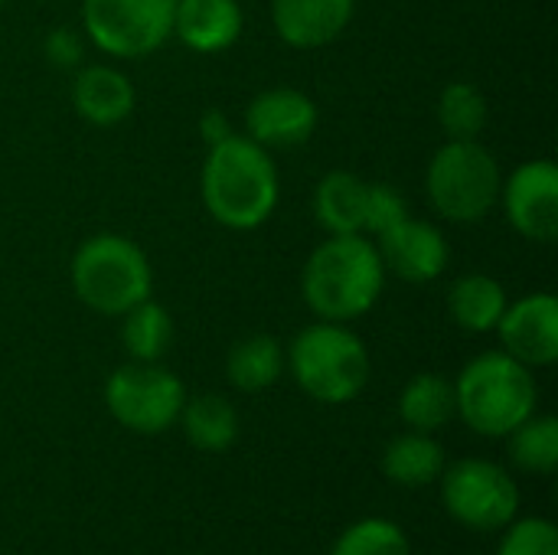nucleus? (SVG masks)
Returning a JSON list of instances; mask_svg holds the SVG:
<instances>
[{"instance_id": "1", "label": "nucleus", "mask_w": 558, "mask_h": 555, "mask_svg": "<svg viewBox=\"0 0 558 555\" xmlns=\"http://www.w3.org/2000/svg\"><path fill=\"white\" fill-rule=\"evenodd\" d=\"M199 196L213 222L229 232L262 229L281 200V177L271 154L245 134H229L206 150Z\"/></svg>"}, {"instance_id": "2", "label": "nucleus", "mask_w": 558, "mask_h": 555, "mask_svg": "<svg viewBox=\"0 0 558 555\" xmlns=\"http://www.w3.org/2000/svg\"><path fill=\"white\" fill-rule=\"evenodd\" d=\"M386 291V265L369 236H327L301 268V298L317 321L353 324Z\"/></svg>"}, {"instance_id": "3", "label": "nucleus", "mask_w": 558, "mask_h": 555, "mask_svg": "<svg viewBox=\"0 0 558 555\" xmlns=\"http://www.w3.org/2000/svg\"><path fill=\"white\" fill-rule=\"evenodd\" d=\"M284 373H291L298 389L314 402L347 406L366 389L373 360L363 337L350 324L314 321L288 343Z\"/></svg>"}, {"instance_id": "4", "label": "nucleus", "mask_w": 558, "mask_h": 555, "mask_svg": "<svg viewBox=\"0 0 558 555\" xmlns=\"http://www.w3.org/2000/svg\"><path fill=\"white\" fill-rule=\"evenodd\" d=\"M536 406L539 386L533 370L504 350L474 357L454 379L458 419L484 438H507L517 425L536 415Z\"/></svg>"}, {"instance_id": "5", "label": "nucleus", "mask_w": 558, "mask_h": 555, "mask_svg": "<svg viewBox=\"0 0 558 555\" xmlns=\"http://www.w3.org/2000/svg\"><path fill=\"white\" fill-rule=\"evenodd\" d=\"M69 281L75 298L98 317H121L154 294L147 252L121 232H95L78 242Z\"/></svg>"}, {"instance_id": "6", "label": "nucleus", "mask_w": 558, "mask_h": 555, "mask_svg": "<svg viewBox=\"0 0 558 555\" xmlns=\"http://www.w3.org/2000/svg\"><path fill=\"white\" fill-rule=\"evenodd\" d=\"M504 170L481 141H445L425 170V196L432 209L458 226L487 219L500 203Z\"/></svg>"}, {"instance_id": "7", "label": "nucleus", "mask_w": 558, "mask_h": 555, "mask_svg": "<svg viewBox=\"0 0 558 555\" xmlns=\"http://www.w3.org/2000/svg\"><path fill=\"white\" fill-rule=\"evenodd\" d=\"M177 0H82V36L111 59H147L173 36Z\"/></svg>"}, {"instance_id": "8", "label": "nucleus", "mask_w": 558, "mask_h": 555, "mask_svg": "<svg viewBox=\"0 0 558 555\" xmlns=\"http://www.w3.org/2000/svg\"><path fill=\"white\" fill-rule=\"evenodd\" d=\"M186 402L183 379L163 363H124L105 379L108 415L134 435H160L177 425Z\"/></svg>"}, {"instance_id": "9", "label": "nucleus", "mask_w": 558, "mask_h": 555, "mask_svg": "<svg viewBox=\"0 0 558 555\" xmlns=\"http://www.w3.org/2000/svg\"><path fill=\"white\" fill-rule=\"evenodd\" d=\"M441 504L448 517L477 533H497L520 514L513 474L487 458H461L441 471Z\"/></svg>"}, {"instance_id": "10", "label": "nucleus", "mask_w": 558, "mask_h": 555, "mask_svg": "<svg viewBox=\"0 0 558 555\" xmlns=\"http://www.w3.org/2000/svg\"><path fill=\"white\" fill-rule=\"evenodd\" d=\"M507 222L530 242L549 245L558 236V167L553 160H526L504 177L500 203Z\"/></svg>"}, {"instance_id": "11", "label": "nucleus", "mask_w": 558, "mask_h": 555, "mask_svg": "<svg viewBox=\"0 0 558 555\" xmlns=\"http://www.w3.org/2000/svg\"><path fill=\"white\" fill-rule=\"evenodd\" d=\"M500 350L530 370H549L558 360V301L549 291H533L510 301L497 324Z\"/></svg>"}, {"instance_id": "12", "label": "nucleus", "mask_w": 558, "mask_h": 555, "mask_svg": "<svg viewBox=\"0 0 558 555\" xmlns=\"http://www.w3.org/2000/svg\"><path fill=\"white\" fill-rule=\"evenodd\" d=\"M317 124H320L317 101L291 85L265 88L245 108V137H252L265 150L307 144Z\"/></svg>"}, {"instance_id": "13", "label": "nucleus", "mask_w": 558, "mask_h": 555, "mask_svg": "<svg viewBox=\"0 0 558 555\" xmlns=\"http://www.w3.org/2000/svg\"><path fill=\"white\" fill-rule=\"evenodd\" d=\"M373 242L379 249L386 275H396L409 285H428L441 278L451 265L448 236L428 219L405 216L402 222H396Z\"/></svg>"}, {"instance_id": "14", "label": "nucleus", "mask_w": 558, "mask_h": 555, "mask_svg": "<svg viewBox=\"0 0 558 555\" xmlns=\"http://www.w3.org/2000/svg\"><path fill=\"white\" fill-rule=\"evenodd\" d=\"M356 13V0H271V26L291 49H324L340 39Z\"/></svg>"}, {"instance_id": "15", "label": "nucleus", "mask_w": 558, "mask_h": 555, "mask_svg": "<svg viewBox=\"0 0 558 555\" xmlns=\"http://www.w3.org/2000/svg\"><path fill=\"white\" fill-rule=\"evenodd\" d=\"M137 105L134 82L111 62H88L75 69L72 108L92 128H114L131 118Z\"/></svg>"}, {"instance_id": "16", "label": "nucleus", "mask_w": 558, "mask_h": 555, "mask_svg": "<svg viewBox=\"0 0 558 555\" xmlns=\"http://www.w3.org/2000/svg\"><path fill=\"white\" fill-rule=\"evenodd\" d=\"M245 33V10L239 0H177L173 36L196 56H219Z\"/></svg>"}, {"instance_id": "17", "label": "nucleus", "mask_w": 558, "mask_h": 555, "mask_svg": "<svg viewBox=\"0 0 558 555\" xmlns=\"http://www.w3.org/2000/svg\"><path fill=\"white\" fill-rule=\"evenodd\" d=\"M366 190L369 180L350 170H330L314 186V219L327 236H366Z\"/></svg>"}, {"instance_id": "18", "label": "nucleus", "mask_w": 558, "mask_h": 555, "mask_svg": "<svg viewBox=\"0 0 558 555\" xmlns=\"http://www.w3.org/2000/svg\"><path fill=\"white\" fill-rule=\"evenodd\" d=\"M507 304V288L484 272H468L448 288V314L468 334H494Z\"/></svg>"}, {"instance_id": "19", "label": "nucleus", "mask_w": 558, "mask_h": 555, "mask_svg": "<svg viewBox=\"0 0 558 555\" xmlns=\"http://www.w3.org/2000/svg\"><path fill=\"white\" fill-rule=\"evenodd\" d=\"M177 422H180L186 442L196 451H206V455H222L239 438V412L219 393H203V396H193V399L186 396L183 412H180Z\"/></svg>"}, {"instance_id": "20", "label": "nucleus", "mask_w": 558, "mask_h": 555, "mask_svg": "<svg viewBox=\"0 0 558 555\" xmlns=\"http://www.w3.org/2000/svg\"><path fill=\"white\" fill-rule=\"evenodd\" d=\"M448 458L441 442H435L425 432H405L399 438H392L383 451V474L386 481H392L396 487H428L441 478Z\"/></svg>"}, {"instance_id": "21", "label": "nucleus", "mask_w": 558, "mask_h": 555, "mask_svg": "<svg viewBox=\"0 0 558 555\" xmlns=\"http://www.w3.org/2000/svg\"><path fill=\"white\" fill-rule=\"evenodd\" d=\"M454 415V383L441 373H418L399 393V419L409 432L435 435Z\"/></svg>"}, {"instance_id": "22", "label": "nucleus", "mask_w": 558, "mask_h": 555, "mask_svg": "<svg viewBox=\"0 0 558 555\" xmlns=\"http://www.w3.org/2000/svg\"><path fill=\"white\" fill-rule=\"evenodd\" d=\"M284 376V347L271 334H252L239 340L226 357V379L239 393H265Z\"/></svg>"}, {"instance_id": "23", "label": "nucleus", "mask_w": 558, "mask_h": 555, "mask_svg": "<svg viewBox=\"0 0 558 555\" xmlns=\"http://www.w3.org/2000/svg\"><path fill=\"white\" fill-rule=\"evenodd\" d=\"M121 343L134 363H160L173 347V317L154 298L121 314Z\"/></svg>"}, {"instance_id": "24", "label": "nucleus", "mask_w": 558, "mask_h": 555, "mask_svg": "<svg viewBox=\"0 0 558 555\" xmlns=\"http://www.w3.org/2000/svg\"><path fill=\"white\" fill-rule=\"evenodd\" d=\"M490 108L487 95L474 82H448L438 95V124L448 141H481Z\"/></svg>"}, {"instance_id": "25", "label": "nucleus", "mask_w": 558, "mask_h": 555, "mask_svg": "<svg viewBox=\"0 0 558 555\" xmlns=\"http://www.w3.org/2000/svg\"><path fill=\"white\" fill-rule=\"evenodd\" d=\"M510 461L526 474H556L558 468V422L553 415H530L510 435Z\"/></svg>"}, {"instance_id": "26", "label": "nucleus", "mask_w": 558, "mask_h": 555, "mask_svg": "<svg viewBox=\"0 0 558 555\" xmlns=\"http://www.w3.org/2000/svg\"><path fill=\"white\" fill-rule=\"evenodd\" d=\"M330 555H412L409 536L399 523L369 517L340 533Z\"/></svg>"}, {"instance_id": "27", "label": "nucleus", "mask_w": 558, "mask_h": 555, "mask_svg": "<svg viewBox=\"0 0 558 555\" xmlns=\"http://www.w3.org/2000/svg\"><path fill=\"white\" fill-rule=\"evenodd\" d=\"M504 540L497 555H558V530L553 520L526 517L504 527Z\"/></svg>"}, {"instance_id": "28", "label": "nucleus", "mask_w": 558, "mask_h": 555, "mask_svg": "<svg viewBox=\"0 0 558 555\" xmlns=\"http://www.w3.org/2000/svg\"><path fill=\"white\" fill-rule=\"evenodd\" d=\"M405 216H409V203L392 183H369V190H366V226H363V232L369 239L383 236L386 229H392Z\"/></svg>"}, {"instance_id": "29", "label": "nucleus", "mask_w": 558, "mask_h": 555, "mask_svg": "<svg viewBox=\"0 0 558 555\" xmlns=\"http://www.w3.org/2000/svg\"><path fill=\"white\" fill-rule=\"evenodd\" d=\"M43 56L56 69H78L85 65V36L72 26H56L43 39Z\"/></svg>"}, {"instance_id": "30", "label": "nucleus", "mask_w": 558, "mask_h": 555, "mask_svg": "<svg viewBox=\"0 0 558 555\" xmlns=\"http://www.w3.org/2000/svg\"><path fill=\"white\" fill-rule=\"evenodd\" d=\"M199 134H203L206 147H213V144L226 141L229 134H235V128H232V121H229V114L222 108H206L199 114Z\"/></svg>"}, {"instance_id": "31", "label": "nucleus", "mask_w": 558, "mask_h": 555, "mask_svg": "<svg viewBox=\"0 0 558 555\" xmlns=\"http://www.w3.org/2000/svg\"><path fill=\"white\" fill-rule=\"evenodd\" d=\"M3 3H7V0H0V7H3Z\"/></svg>"}]
</instances>
